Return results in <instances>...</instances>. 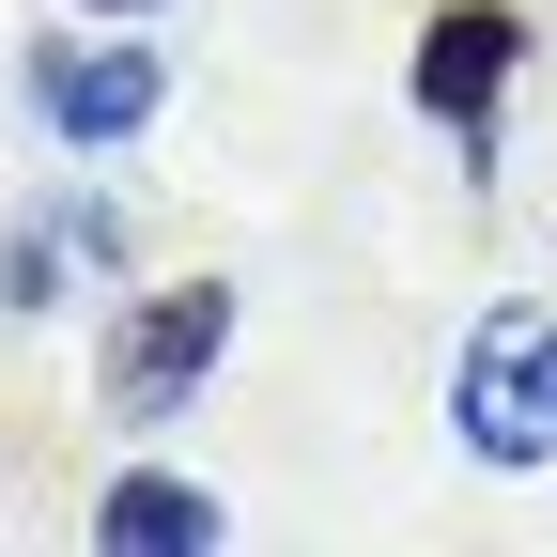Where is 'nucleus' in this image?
Returning a JSON list of instances; mask_svg holds the SVG:
<instances>
[{"mask_svg": "<svg viewBox=\"0 0 557 557\" xmlns=\"http://www.w3.org/2000/svg\"><path fill=\"white\" fill-rule=\"evenodd\" d=\"M16 109L32 139H62V156H124V139L171 124V47L156 16H47L16 47Z\"/></svg>", "mask_w": 557, "mask_h": 557, "instance_id": "obj_1", "label": "nucleus"}, {"mask_svg": "<svg viewBox=\"0 0 557 557\" xmlns=\"http://www.w3.org/2000/svg\"><path fill=\"white\" fill-rule=\"evenodd\" d=\"M449 434H465V465H496V480H542L557 465V295H496L465 325Z\"/></svg>", "mask_w": 557, "mask_h": 557, "instance_id": "obj_2", "label": "nucleus"}, {"mask_svg": "<svg viewBox=\"0 0 557 557\" xmlns=\"http://www.w3.org/2000/svg\"><path fill=\"white\" fill-rule=\"evenodd\" d=\"M218 357H233V278H156V295L94 341V418L171 434V418L218 387Z\"/></svg>", "mask_w": 557, "mask_h": 557, "instance_id": "obj_3", "label": "nucleus"}, {"mask_svg": "<svg viewBox=\"0 0 557 557\" xmlns=\"http://www.w3.org/2000/svg\"><path fill=\"white\" fill-rule=\"evenodd\" d=\"M511 78H527V16H511V0H434V32H418L403 94H418V124H449V156H465V171L496 156Z\"/></svg>", "mask_w": 557, "mask_h": 557, "instance_id": "obj_4", "label": "nucleus"}, {"mask_svg": "<svg viewBox=\"0 0 557 557\" xmlns=\"http://www.w3.org/2000/svg\"><path fill=\"white\" fill-rule=\"evenodd\" d=\"M78 542H94V557H218V542H233V511L201 496L186 465H124L109 496L78 511Z\"/></svg>", "mask_w": 557, "mask_h": 557, "instance_id": "obj_5", "label": "nucleus"}, {"mask_svg": "<svg viewBox=\"0 0 557 557\" xmlns=\"http://www.w3.org/2000/svg\"><path fill=\"white\" fill-rule=\"evenodd\" d=\"M94 263H124V218H109V201H47V218L0 233V310L47 325V310H62V278H94Z\"/></svg>", "mask_w": 557, "mask_h": 557, "instance_id": "obj_6", "label": "nucleus"}, {"mask_svg": "<svg viewBox=\"0 0 557 557\" xmlns=\"http://www.w3.org/2000/svg\"><path fill=\"white\" fill-rule=\"evenodd\" d=\"M62 16H171V0H62Z\"/></svg>", "mask_w": 557, "mask_h": 557, "instance_id": "obj_7", "label": "nucleus"}]
</instances>
